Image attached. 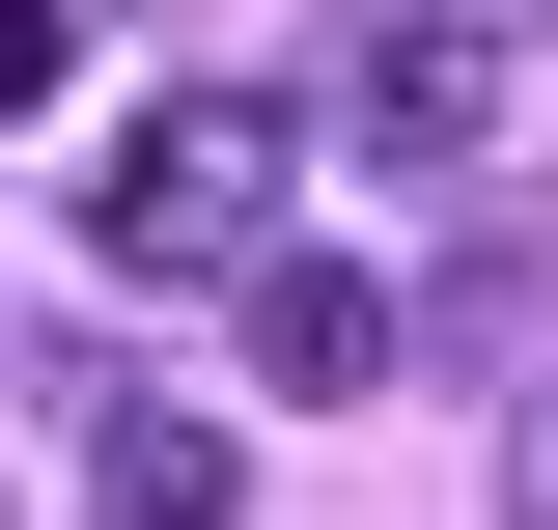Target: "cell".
I'll use <instances>...</instances> for the list:
<instances>
[{
    "label": "cell",
    "instance_id": "cell-1",
    "mask_svg": "<svg viewBox=\"0 0 558 530\" xmlns=\"http://www.w3.org/2000/svg\"><path fill=\"white\" fill-rule=\"evenodd\" d=\"M84 252H112V279H252V252H279V112H252V84H168V112H112V168H84Z\"/></svg>",
    "mask_w": 558,
    "mask_h": 530
},
{
    "label": "cell",
    "instance_id": "cell-2",
    "mask_svg": "<svg viewBox=\"0 0 558 530\" xmlns=\"http://www.w3.org/2000/svg\"><path fill=\"white\" fill-rule=\"evenodd\" d=\"M336 112L391 140V168H475V140H502V28H447V0H418V28H363V57H336Z\"/></svg>",
    "mask_w": 558,
    "mask_h": 530
},
{
    "label": "cell",
    "instance_id": "cell-3",
    "mask_svg": "<svg viewBox=\"0 0 558 530\" xmlns=\"http://www.w3.org/2000/svg\"><path fill=\"white\" fill-rule=\"evenodd\" d=\"M252 392H391V279L363 252H252Z\"/></svg>",
    "mask_w": 558,
    "mask_h": 530
},
{
    "label": "cell",
    "instance_id": "cell-4",
    "mask_svg": "<svg viewBox=\"0 0 558 530\" xmlns=\"http://www.w3.org/2000/svg\"><path fill=\"white\" fill-rule=\"evenodd\" d=\"M223 503H252V447H223V419H168V392L84 419V530H223Z\"/></svg>",
    "mask_w": 558,
    "mask_h": 530
},
{
    "label": "cell",
    "instance_id": "cell-5",
    "mask_svg": "<svg viewBox=\"0 0 558 530\" xmlns=\"http://www.w3.org/2000/svg\"><path fill=\"white\" fill-rule=\"evenodd\" d=\"M502 474H531V530H558V392H531V447H502Z\"/></svg>",
    "mask_w": 558,
    "mask_h": 530
}]
</instances>
